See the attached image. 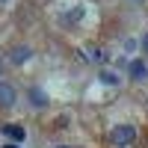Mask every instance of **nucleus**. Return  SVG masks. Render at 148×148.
<instances>
[{
	"label": "nucleus",
	"instance_id": "obj_1",
	"mask_svg": "<svg viewBox=\"0 0 148 148\" xmlns=\"http://www.w3.org/2000/svg\"><path fill=\"white\" fill-rule=\"evenodd\" d=\"M133 139H136V130H133V125H119V127L113 130V142H116L119 148L130 145Z\"/></svg>",
	"mask_w": 148,
	"mask_h": 148
},
{
	"label": "nucleus",
	"instance_id": "obj_6",
	"mask_svg": "<svg viewBox=\"0 0 148 148\" xmlns=\"http://www.w3.org/2000/svg\"><path fill=\"white\" fill-rule=\"evenodd\" d=\"M101 77H104V83H116V80H119V77H116V74H110V71H104V74H101Z\"/></svg>",
	"mask_w": 148,
	"mask_h": 148
},
{
	"label": "nucleus",
	"instance_id": "obj_2",
	"mask_svg": "<svg viewBox=\"0 0 148 148\" xmlns=\"http://www.w3.org/2000/svg\"><path fill=\"white\" fill-rule=\"evenodd\" d=\"M15 98H18V92L12 89L9 83L0 80V107H12V104H15Z\"/></svg>",
	"mask_w": 148,
	"mask_h": 148
},
{
	"label": "nucleus",
	"instance_id": "obj_8",
	"mask_svg": "<svg viewBox=\"0 0 148 148\" xmlns=\"http://www.w3.org/2000/svg\"><path fill=\"white\" fill-rule=\"evenodd\" d=\"M3 148H18V145H3Z\"/></svg>",
	"mask_w": 148,
	"mask_h": 148
},
{
	"label": "nucleus",
	"instance_id": "obj_5",
	"mask_svg": "<svg viewBox=\"0 0 148 148\" xmlns=\"http://www.w3.org/2000/svg\"><path fill=\"white\" fill-rule=\"evenodd\" d=\"M12 62H15V65H21V62H27V59H30V47H15V51H12Z\"/></svg>",
	"mask_w": 148,
	"mask_h": 148
},
{
	"label": "nucleus",
	"instance_id": "obj_3",
	"mask_svg": "<svg viewBox=\"0 0 148 148\" xmlns=\"http://www.w3.org/2000/svg\"><path fill=\"white\" fill-rule=\"evenodd\" d=\"M3 133L12 142H24V136H27V130H24L21 125H3Z\"/></svg>",
	"mask_w": 148,
	"mask_h": 148
},
{
	"label": "nucleus",
	"instance_id": "obj_4",
	"mask_svg": "<svg viewBox=\"0 0 148 148\" xmlns=\"http://www.w3.org/2000/svg\"><path fill=\"white\" fill-rule=\"evenodd\" d=\"M145 74H148L145 62H142V59H133V62H130V77L133 80H145Z\"/></svg>",
	"mask_w": 148,
	"mask_h": 148
},
{
	"label": "nucleus",
	"instance_id": "obj_7",
	"mask_svg": "<svg viewBox=\"0 0 148 148\" xmlns=\"http://www.w3.org/2000/svg\"><path fill=\"white\" fill-rule=\"evenodd\" d=\"M142 47H145V53H148V36H145V39H142Z\"/></svg>",
	"mask_w": 148,
	"mask_h": 148
},
{
	"label": "nucleus",
	"instance_id": "obj_9",
	"mask_svg": "<svg viewBox=\"0 0 148 148\" xmlns=\"http://www.w3.org/2000/svg\"><path fill=\"white\" fill-rule=\"evenodd\" d=\"M59 148H71V145H59Z\"/></svg>",
	"mask_w": 148,
	"mask_h": 148
}]
</instances>
